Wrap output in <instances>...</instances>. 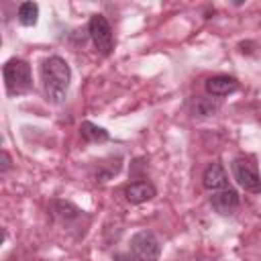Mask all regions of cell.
Segmentation results:
<instances>
[{
	"label": "cell",
	"instance_id": "cell-12",
	"mask_svg": "<svg viewBox=\"0 0 261 261\" xmlns=\"http://www.w3.org/2000/svg\"><path fill=\"white\" fill-rule=\"evenodd\" d=\"M80 135L88 143H106L110 139V135H108L106 128H102V126H98V124H94L90 120H84L80 124Z\"/></svg>",
	"mask_w": 261,
	"mask_h": 261
},
{
	"label": "cell",
	"instance_id": "cell-7",
	"mask_svg": "<svg viewBox=\"0 0 261 261\" xmlns=\"http://www.w3.org/2000/svg\"><path fill=\"white\" fill-rule=\"evenodd\" d=\"M122 194H124L126 202H130V204H143V202L153 200L155 194H157V190H155V186H153L151 181L139 179V181L126 184L124 190H122Z\"/></svg>",
	"mask_w": 261,
	"mask_h": 261
},
{
	"label": "cell",
	"instance_id": "cell-9",
	"mask_svg": "<svg viewBox=\"0 0 261 261\" xmlns=\"http://www.w3.org/2000/svg\"><path fill=\"white\" fill-rule=\"evenodd\" d=\"M239 90V82L232 75H212L206 80V92L210 96H228Z\"/></svg>",
	"mask_w": 261,
	"mask_h": 261
},
{
	"label": "cell",
	"instance_id": "cell-11",
	"mask_svg": "<svg viewBox=\"0 0 261 261\" xmlns=\"http://www.w3.org/2000/svg\"><path fill=\"white\" fill-rule=\"evenodd\" d=\"M53 212H55V216H57L61 222H65V224H69V222H73V220H80V218L84 216V212H82L75 204H71V202H67V200H55V202H53Z\"/></svg>",
	"mask_w": 261,
	"mask_h": 261
},
{
	"label": "cell",
	"instance_id": "cell-1",
	"mask_svg": "<svg viewBox=\"0 0 261 261\" xmlns=\"http://www.w3.org/2000/svg\"><path fill=\"white\" fill-rule=\"evenodd\" d=\"M39 73H41L45 98L51 104H61L67 96L69 82H71V69H69L67 61L59 55H51L41 63Z\"/></svg>",
	"mask_w": 261,
	"mask_h": 261
},
{
	"label": "cell",
	"instance_id": "cell-13",
	"mask_svg": "<svg viewBox=\"0 0 261 261\" xmlns=\"http://www.w3.org/2000/svg\"><path fill=\"white\" fill-rule=\"evenodd\" d=\"M16 18L22 27H35L39 20V4L35 2H22L16 10Z\"/></svg>",
	"mask_w": 261,
	"mask_h": 261
},
{
	"label": "cell",
	"instance_id": "cell-14",
	"mask_svg": "<svg viewBox=\"0 0 261 261\" xmlns=\"http://www.w3.org/2000/svg\"><path fill=\"white\" fill-rule=\"evenodd\" d=\"M10 167H12V159H10L8 151L4 149V151H2V165H0V173H6Z\"/></svg>",
	"mask_w": 261,
	"mask_h": 261
},
{
	"label": "cell",
	"instance_id": "cell-2",
	"mask_svg": "<svg viewBox=\"0 0 261 261\" xmlns=\"http://www.w3.org/2000/svg\"><path fill=\"white\" fill-rule=\"evenodd\" d=\"M2 77H4V86L8 96H16V94H24L33 88V73H31V65L24 59L12 57L4 63L2 67Z\"/></svg>",
	"mask_w": 261,
	"mask_h": 261
},
{
	"label": "cell",
	"instance_id": "cell-6",
	"mask_svg": "<svg viewBox=\"0 0 261 261\" xmlns=\"http://www.w3.org/2000/svg\"><path fill=\"white\" fill-rule=\"evenodd\" d=\"M239 204H241V198H239L237 190H232V188H224V190L212 192V196H210V206L222 216L232 214L239 208Z\"/></svg>",
	"mask_w": 261,
	"mask_h": 261
},
{
	"label": "cell",
	"instance_id": "cell-4",
	"mask_svg": "<svg viewBox=\"0 0 261 261\" xmlns=\"http://www.w3.org/2000/svg\"><path fill=\"white\" fill-rule=\"evenodd\" d=\"M230 169H232V177L237 179V184L243 190H247L251 194L261 192V175H259L257 163L251 157H237L230 163Z\"/></svg>",
	"mask_w": 261,
	"mask_h": 261
},
{
	"label": "cell",
	"instance_id": "cell-5",
	"mask_svg": "<svg viewBox=\"0 0 261 261\" xmlns=\"http://www.w3.org/2000/svg\"><path fill=\"white\" fill-rule=\"evenodd\" d=\"M88 35L94 43V47L102 55H110L114 49V37H112V27L104 14H92L88 22Z\"/></svg>",
	"mask_w": 261,
	"mask_h": 261
},
{
	"label": "cell",
	"instance_id": "cell-8",
	"mask_svg": "<svg viewBox=\"0 0 261 261\" xmlns=\"http://www.w3.org/2000/svg\"><path fill=\"white\" fill-rule=\"evenodd\" d=\"M202 186H204L206 190H210V192H218V190L228 188V175H226L222 163L212 161V163L204 169V173H202Z\"/></svg>",
	"mask_w": 261,
	"mask_h": 261
},
{
	"label": "cell",
	"instance_id": "cell-3",
	"mask_svg": "<svg viewBox=\"0 0 261 261\" xmlns=\"http://www.w3.org/2000/svg\"><path fill=\"white\" fill-rule=\"evenodd\" d=\"M126 253L133 261H157L161 255V245L151 230H139L130 237Z\"/></svg>",
	"mask_w": 261,
	"mask_h": 261
},
{
	"label": "cell",
	"instance_id": "cell-10",
	"mask_svg": "<svg viewBox=\"0 0 261 261\" xmlns=\"http://www.w3.org/2000/svg\"><path fill=\"white\" fill-rule=\"evenodd\" d=\"M220 104L210 98V96H196L194 102H192V114L196 118H208V116H214L218 112Z\"/></svg>",
	"mask_w": 261,
	"mask_h": 261
}]
</instances>
